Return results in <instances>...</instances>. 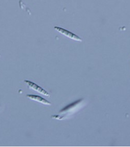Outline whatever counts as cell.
Returning <instances> with one entry per match:
<instances>
[{
  "label": "cell",
  "mask_w": 130,
  "mask_h": 147,
  "mask_svg": "<svg viewBox=\"0 0 130 147\" xmlns=\"http://www.w3.org/2000/svg\"><path fill=\"white\" fill-rule=\"evenodd\" d=\"M83 100L84 99H80L68 105L60 110L59 115L52 116V118L58 120H63L66 117H68L71 115H73L78 109H80L81 107V105H83Z\"/></svg>",
  "instance_id": "1"
},
{
  "label": "cell",
  "mask_w": 130,
  "mask_h": 147,
  "mask_svg": "<svg viewBox=\"0 0 130 147\" xmlns=\"http://www.w3.org/2000/svg\"><path fill=\"white\" fill-rule=\"evenodd\" d=\"M54 29L61 33V34L68 37V38H71L73 40L79 41V42H81L82 41V39L79 36L76 35L74 33L70 32V31H68L65 29H64L63 28L60 27L58 26H55L54 27Z\"/></svg>",
  "instance_id": "2"
},
{
  "label": "cell",
  "mask_w": 130,
  "mask_h": 147,
  "mask_svg": "<svg viewBox=\"0 0 130 147\" xmlns=\"http://www.w3.org/2000/svg\"><path fill=\"white\" fill-rule=\"evenodd\" d=\"M24 82L28 85V86L30 87V88L35 90L36 92L40 93L41 94L46 96H50V94L48 93L46 90H44L42 87L38 86V85L35 84L34 83L30 81L29 80H25Z\"/></svg>",
  "instance_id": "3"
},
{
  "label": "cell",
  "mask_w": 130,
  "mask_h": 147,
  "mask_svg": "<svg viewBox=\"0 0 130 147\" xmlns=\"http://www.w3.org/2000/svg\"><path fill=\"white\" fill-rule=\"evenodd\" d=\"M27 97L32 100L38 101V102L42 103L45 105H52V103L50 102H49V101L47 100L45 98H43L42 97L40 96L29 94V95H27Z\"/></svg>",
  "instance_id": "4"
}]
</instances>
